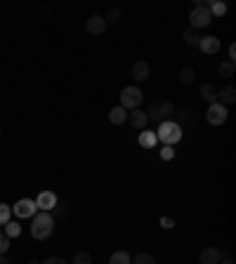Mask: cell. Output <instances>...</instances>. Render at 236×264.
Segmentation results:
<instances>
[{"label":"cell","mask_w":236,"mask_h":264,"mask_svg":"<svg viewBox=\"0 0 236 264\" xmlns=\"http://www.w3.org/2000/svg\"><path fill=\"white\" fill-rule=\"evenodd\" d=\"M2 233L7 236V238H17V236H22V224L14 222V220H10L7 224H2Z\"/></svg>","instance_id":"obj_17"},{"label":"cell","mask_w":236,"mask_h":264,"mask_svg":"<svg viewBox=\"0 0 236 264\" xmlns=\"http://www.w3.org/2000/svg\"><path fill=\"white\" fill-rule=\"evenodd\" d=\"M205 118H208L210 125H222V123H227V118H229V111H227V106H222L220 102H215V104L208 106Z\"/></svg>","instance_id":"obj_6"},{"label":"cell","mask_w":236,"mask_h":264,"mask_svg":"<svg viewBox=\"0 0 236 264\" xmlns=\"http://www.w3.org/2000/svg\"><path fill=\"white\" fill-rule=\"evenodd\" d=\"M234 69H236V64L227 59V62L220 64V75H225V78H229V75H234Z\"/></svg>","instance_id":"obj_25"},{"label":"cell","mask_w":236,"mask_h":264,"mask_svg":"<svg viewBox=\"0 0 236 264\" xmlns=\"http://www.w3.org/2000/svg\"><path fill=\"white\" fill-rule=\"evenodd\" d=\"M87 31L92 33V36H102V33L107 31V19L99 17V14H92V17L87 19Z\"/></svg>","instance_id":"obj_10"},{"label":"cell","mask_w":236,"mask_h":264,"mask_svg":"<svg viewBox=\"0 0 236 264\" xmlns=\"http://www.w3.org/2000/svg\"><path fill=\"white\" fill-rule=\"evenodd\" d=\"M222 250L220 248H215V245H208V248H203L201 250V255H198V262L201 264H217L220 260H222Z\"/></svg>","instance_id":"obj_8"},{"label":"cell","mask_w":236,"mask_h":264,"mask_svg":"<svg viewBox=\"0 0 236 264\" xmlns=\"http://www.w3.org/2000/svg\"><path fill=\"white\" fill-rule=\"evenodd\" d=\"M194 80H196V71H194L192 66H184L182 71H180V83H184V85H192Z\"/></svg>","instance_id":"obj_21"},{"label":"cell","mask_w":236,"mask_h":264,"mask_svg":"<svg viewBox=\"0 0 236 264\" xmlns=\"http://www.w3.org/2000/svg\"><path fill=\"white\" fill-rule=\"evenodd\" d=\"M201 99L208 102V104H215V102H217V87H215L213 83H205L203 87H201Z\"/></svg>","instance_id":"obj_16"},{"label":"cell","mask_w":236,"mask_h":264,"mask_svg":"<svg viewBox=\"0 0 236 264\" xmlns=\"http://www.w3.org/2000/svg\"><path fill=\"white\" fill-rule=\"evenodd\" d=\"M0 264H10V260H7L5 255H0Z\"/></svg>","instance_id":"obj_36"},{"label":"cell","mask_w":236,"mask_h":264,"mask_svg":"<svg viewBox=\"0 0 236 264\" xmlns=\"http://www.w3.org/2000/svg\"><path fill=\"white\" fill-rule=\"evenodd\" d=\"M40 264H66L62 257H47L45 262H40Z\"/></svg>","instance_id":"obj_33"},{"label":"cell","mask_w":236,"mask_h":264,"mask_svg":"<svg viewBox=\"0 0 236 264\" xmlns=\"http://www.w3.org/2000/svg\"><path fill=\"white\" fill-rule=\"evenodd\" d=\"M12 220V208L7 203H0V226L2 224H7Z\"/></svg>","instance_id":"obj_24"},{"label":"cell","mask_w":236,"mask_h":264,"mask_svg":"<svg viewBox=\"0 0 236 264\" xmlns=\"http://www.w3.org/2000/svg\"><path fill=\"white\" fill-rule=\"evenodd\" d=\"M130 260H132V257H130L125 250H116V253L111 255L109 264H130Z\"/></svg>","instance_id":"obj_22"},{"label":"cell","mask_w":236,"mask_h":264,"mask_svg":"<svg viewBox=\"0 0 236 264\" xmlns=\"http://www.w3.org/2000/svg\"><path fill=\"white\" fill-rule=\"evenodd\" d=\"M149 74H151V69H149V64L144 62V59L135 62V66H132V78H135L137 83H144V80L149 78Z\"/></svg>","instance_id":"obj_12"},{"label":"cell","mask_w":236,"mask_h":264,"mask_svg":"<svg viewBox=\"0 0 236 264\" xmlns=\"http://www.w3.org/2000/svg\"><path fill=\"white\" fill-rule=\"evenodd\" d=\"M156 144H158V139H156V132H151V130H147V132H140V147L154 149Z\"/></svg>","instance_id":"obj_18"},{"label":"cell","mask_w":236,"mask_h":264,"mask_svg":"<svg viewBox=\"0 0 236 264\" xmlns=\"http://www.w3.org/2000/svg\"><path fill=\"white\" fill-rule=\"evenodd\" d=\"M182 38H184V42H187V45H196V47H198V42H201V38H203V36H201V31H196V29H192V26H189V29L182 33Z\"/></svg>","instance_id":"obj_19"},{"label":"cell","mask_w":236,"mask_h":264,"mask_svg":"<svg viewBox=\"0 0 236 264\" xmlns=\"http://www.w3.org/2000/svg\"><path fill=\"white\" fill-rule=\"evenodd\" d=\"M156 139H158V142H163L165 147H172V144L182 142V127L177 125L175 120H163V123H158Z\"/></svg>","instance_id":"obj_2"},{"label":"cell","mask_w":236,"mask_h":264,"mask_svg":"<svg viewBox=\"0 0 236 264\" xmlns=\"http://www.w3.org/2000/svg\"><path fill=\"white\" fill-rule=\"evenodd\" d=\"M217 102L222 106H229L236 102V90L232 87V85H227V87H222V90H217Z\"/></svg>","instance_id":"obj_13"},{"label":"cell","mask_w":236,"mask_h":264,"mask_svg":"<svg viewBox=\"0 0 236 264\" xmlns=\"http://www.w3.org/2000/svg\"><path fill=\"white\" fill-rule=\"evenodd\" d=\"M161 226L163 229H175V220L172 217H161Z\"/></svg>","instance_id":"obj_32"},{"label":"cell","mask_w":236,"mask_h":264,"mask_svg":"<svg viewBox=\"0 0 236 264\" xmlns=\"http://www.w3.org/2000/svg\"><path fill=\"white\" fill-rule=\"evenodd\" d=\"M198 47H201L203 54H217L220 52V38L217 36H205V38H201Z\"/></svg>","instance_id":"obj_9"},{"label":"cell","mask_w":236,"mask_h":264,"mask_svg":"<svg viewBox=\"0 0 236 264\" xmlns=\"http://www.w3.org/2000/svg\"><path fill=\"white\" fill-rule=\"evenodd\" d=\"M12 212H14L19 220H31L33 215L38 212V205H36V201H33V198H22V201L14 203Z\"/></svg>","instance_id":"obj_5"},{"label":"cell","mask_w":236,"mask_h":264,"mask_svg":"<svg viewBox=\"0 0 236 264\" xmlns=\"http://www.w3.org/2000/svg\"><path fill=\"white\" fill-rule=\"evenodd\" d=\"M57 193L54 191H40L38 196H36V205H38V210L43 212H52V208L57 205Z\"/></svg>","instance_id":"obj_7"},{"label":"cell","mask_w":236,"mask_h":264,"mask_svg":"<svg viewBox=\"0 0 236 264\" xmlns=\"http://www.w3.org/2000/svg\"><path fill=\"white\" fill-rule=\"evenodd\" d=\"M217 264H234V260H232V255H222V260Z\"/></svg>","instance_id":"obj_35"},{"label":"cell","mask_w":236,"mask_h":264,"mask_svg":"<svg viewBox=\"0 0 236 264\" xmlns=\"http://www.w3.org/2000/svg\"><path fill=\"white\" fill-rule=\"evenodd\" d=\"M229 62L236 64V45H229Z\"/></svg>","instance_id":"obj_34"},{"label":"cell","mask_w":236,"mask_h":264,"mask_svg":"<svg viewBox=\"0 0 236 264\" xmlns=\"http://www.w3.org/2000/svg\"><path fill=\"white\" fill-rule=\"evenodd\" d=\"M64 215H66V208H64V205H59V203H57V205L52 208V217H64Z\"/></svg>","instance_id":"obj_31"},{"label":"cell","mask_w":236,"mask_h":264,"mask_svg":"<svg viewBox=\"0 0 236 264\" xmlns=\"http://www.w3.org/2000/svg\"><path fill=\"white\" fill-rule=\"evenodd\" d=\"M189 21H192V29L201 31V29L213 24V14H210V10H208L205 5H198V7H194V10L189 12Z\"/></svg>","instance_id":"obj_4"},{"label":"cell","mask_w":236,"mask_h":264,"mask_svg":"<svg viewBox=\"0 0 236 264\" xmlns=\"http://www.w3.org/2000/svg\"><path fill=\"white\" fill-rule=\"evenodd\" d=\"M144 113H147V118L154 120V123H163V120H165V118H163V111H161V104H149V109H147Z\"/></svg>","instance_id":"obj_20"},{"label":"cell","mask_w":236,"mask_h":264,"mask_svg":"<svg viewBox=\"0 0 236 264\" xmlns=\"http://www.w3.org/2000/svg\"><path fill=\"white\" fill-rule=\"evenodd\" d=\"M142 90L137 87V85H130V87H123L120 90V104L118 106H123L125 111H135V109H140V104H142Z\"/></svg>","instance_id":"obj_3"},{"label":"cell","mask_w":236,"mask_h":264,"mask_svg":"<svg viewBox=\"0 0 236 264\" xmlns=\"http://www.w3.org/2000/svg\"><path fill=\"white\" fill-rule=\"evenodd\" d=\"M158 156H161L163 160H172L175 158V147H165V144H163L161 151H158Z\"/></svg>","instance_id":"obj_27"},{"label":"cell","mask_w":236,"mask_h":264,"mask_svg":"<svg viewBox=\"0 0 236 264\" xmlns=\"http://www.w3.org/2000/svg\"><path fill=\"white\" fill-rule=\"evenodd\" d=\"M203 5L210 10L213 19H215V17H225V14H227V5H225V2H220V0H208V2H203Z\"/></svg>","instance_id":"obj_15"},{"label":"cell","mask_w":236,"mask_h":264,"mask_svg":"<svg viewBox=\"0 0 236 264\" xmlns=\"http://www.w3.org/2000/svg\"><path fill=\"white\" fill-rule=\"evenodd\" d=\"M33 224H31V236L36 241H45V238H50L54 231V217L52 212H43L38 210L36 215L31 217Z\"/></svg>","instance_id":"obj_1"},{"label":"cell","mask_w":236,"mask_h":264,"mask_svg":"<svg viewBox=\"0 0 236 264\" xmlns=\"http://www.w3.org/2000/svg\"><path fill=\"white\" fill-rule=\"evenodd\" d=\"M130 264H156V257L149 253H140V255H135L132 260H130Z\"/></svg>","instance_id":"obj_23"},{"label":"cell","mask_w":236,"mask_h":264,"mask_svg":"<svg viewBox=\"0 0 236 264\" xmlns=\"http://www.w3.org/2000/svg\"><path fill=\"white\" fill-rule=\"evenodd\" d=\"M128 120V111L123 109V106H114L111 111H109V123L111 125H123Z\"/></svg>","instance_id":"obj_14"},{"label":"cell","mask_w":236,"mask_h":264,"mask_svg":"<svg viewBox=\"0 0 236 264\" xmlns=\"http://www.w3.org/2000/svg\"><path fill=\"white\" fill-rule=\"evenodd\" d=\"M71 264H92V255L90 253H76L74 262Z\"/></svg>","instance_id":"obj_26"},{"label":"cell","mask_w":236,"mask_h":264,"mask_svg":"<svg viewBox=\"0 0 236 264\" xmlns=\"http://www.w3.org/2000/svg\"><path fill=\"white\" fill-rule=\"evenodd\" d=\"M161 111H163V118L168 120V118L175 113V104H172V102H161Z\"/></svg>","instance_id":"obj_28"},{"label":"cell","mask_w":236,"mask_h":264,"mask_svg":"<svg viewBox=\"0 0 236 264\" xmlns=\"http://www.w3.org/2000/svg\"><path fill=\"white\" fill-rule=\"evenodd\" d=\"M29 264H40V262H38V260H31V262H29Z\"/></svg>","instance_id":"obj_37"},{"label":"cell","mask_w":236,"mask_h":264,"mask_svg":"<svg viewBox=\"0 0 236 264\" xmlns=\"http://www.w3.org/2000/svg\"><path fill=\"white\" fill-rule=\"evenodd\" d=\"M128 123L135 127V130H144V127H147V123H149V118H147V113H144V111L135 109V111H130V113H128Z\"/></svg>","instance_id":"obj_11"},{"label":"cell","mask_w":236,"mask_h":264,"mask_svg":"<svg viewBox=\"0 0 236 264\" xmlns=\"http://www.w3.org/2000/svg\"><path fill=\"white\" fill-rule=\"evenodd\" d=\"M120 17H123V12L118 10V7H114V10H109V21H120Z\"/></svg>","instance_id":"obj_30"},{"label":"cell","mask_w":236,"mask_h":264,"mask_svg":"<svg viewBox=\"0 0 236 264\" xmlns=\"http://www.w3.org/2000/svg\"><path fill=\"white\" fill-rule=\"evenodd\" d=\"M10 250V238L2 233V226H0V255H5Z\"/></svg>","instance_id":"obj_29"}]
</instances>
